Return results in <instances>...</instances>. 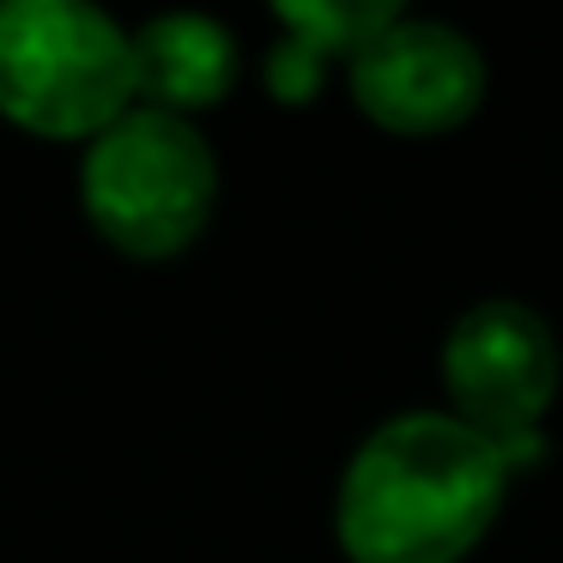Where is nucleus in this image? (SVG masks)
Segmentation results:
<instances>
[{
	"instance_id": "4",
	"label": "nucleus",
	"mask_w": 563,
	"mask_h": 563,
	"mask_svg": "<svg viewBox=\"0 0 563 563\" xmlns=\"http://www.w3.org/2000/svg\"><path fill=\"white\" fill-rule=\"evenodd\" d=\"M558 333L515 297L473 303L442 340V388L454 400V418L478 430L509 466L539 449V424L558 400Z\"/></svg>"
},
{
	"instance_id": "1",
	"label": "nucleus",
	"mask_w": 563,
	"mask_h": 563,
	"mask_svg": "<svg viewBox=\"0 0 563 563\" xmlns=\"http://www.w3.org/2000/svg\"><path fill=\"white\" fill-rule=\"evenodd\" d=\"M509 497V461L454 412H400L345 461L333 533L352 563H461Z\"/></svg>"
},
{
	"instance_id": "3",
	"label": "nucleus",
	"mask_w": 563,
	"mask_h": 563,
	"mask_svg": "<svg viewBox=\"0 0 563 563\" xmlns=\"http://www.w3.org/2000/svg\"><path fill=\"white\" fill-rule=\"evenodd\" d=\"M79 207L110 249L134 261H170L207 231L219 207V158L195 122L134 103L122 122L86 140Z\"/></svg>"
},
{
	"instance_id": "6",
	"label": "nucleus",
	"mask_w": 563,
	"mask_h": 563,
	"mask_svg": "<svg viewBox=\"0 0 563 563\" xmlns=\"http://www.w3.org/2000/svg\"><path fill=\"white\" fill-rule=\"evenodd\" d=\"M128 37H134V86L146 110L183 115V122L195 110L224 103L243 74L236 37L207 13H158Z\"/></svg>"
},
{
	"instance_id": "5",
	"label": "nucleus",
	"mask_w": 563,
	"mask_h": 563,
	"mask_svg": "<svg viewBox=\"0 0 563 563\" xmlns=\"http://www.w3.org/2000/svg\"><path fill=\"white\" fill-rule=\"evenodd\" d=\"M352 103L388 134H449L485 103V55L437 19H394L345 62Z\"/></svg>"
},
{
	"instance_id": "7",
	"label": "nucleus",
	"mask_w": 563,
	"mask_h": 563,
	"mask_svg": "<svg viewBox=\"0 0 563 563\" xmlns=\"http://www.w3.org/2000/svg\"><path fill=\"white\" fill-rule=\"evenodd\" d=\"M400 19L394 0H279L285 37L267 49V91L279 103H309L328 79V62H352L376 31Z\"/></svg>"
},
{
	"instance_id": "2",
	"label": "nucleus",
	"mask_w": 563,
	"mask_h": 563,
	"mask_svg": "<svg viewBox=\"0 0 563 563\" xmlns=\"http://www.w3.org/2000/svg\"><path fill=\"white\" fill-rule=\"evenodd\" d=\"M140 103L134 37L86 0H0V115L43 140H98Z\"/></svg>"
}]
</instances>
